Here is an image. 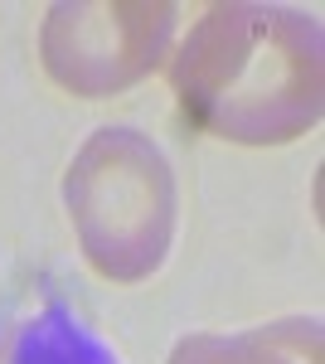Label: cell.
<instances>
[{
  "label": "cell",
  "instance_id": "obj_2",
  "mask_svg": "<svg viewBox=\"0 0 325 364\" xmlns=\"http://www.w3.org/2000/svg\"><path fill=\"white\" fill-rule=\"evenodd\" d=\"M63 204L82 257L107 282H146L180 228V185L161 141L141 127H97L63 170Z\"/></svg>",
  "mask_w": 325,
  "mask_h": 364
},
{
  "label": "cell",
  "instance_id": "obj_1",
  "mask_svg": "<svg viewBox=\"0 0 325 364\" xmlns=\"http://www.w3.org/2000/svg\"><path fill=\"white\" fill-rule=\"evenodd\" d=\"M180 112L233 146H287L316 132L325 107L321 15L297 5H209L170 58Z\"/></svg>",
  "mask_w": 325,
  "mask_h": 364
},
{
  "label": "cell",
  "instance_id": "obj_4",
  "mask_svg": "<svg viewBox=\"0 0 325 364\" xmlns=\"http://www.w3.org/2000/svg\"><path fill=\"white\" fill-rule=\"evenodd\" d=\"M0 364H122V355L58 296L0 306Z\"/></svg>",
  "mask_w": 325,
  "mask_h": 364
},
{
  "label": "cell",
  "instance_id": "obj_3",
  "mask_svg": "<svg viewBox=\"0 0 325 364\" xmlns=\"http://www.w3.org/2000/svg\"><path fill=\"white\" fill-rule=\"evenodd\" d=\"M175 29L170 0H58L39 25V58L63 92L117 97L165 63Z\"/></svg>",
  "mask_w": 325,
  "mask_h": 364
},
{
  "label": "cell",
  "instance_id": "obj_5",
  "mask_svg": "<svg viewBox=\"0 0 325 364\" xmlns=\"http://www.w3.org/2000/svg\"><path fill=\"white\" fill-rule=\"evenodd\" d=\"M165 364H325L316 316H287L247 331H199L175 340Z\"/></svg>",
  "mask_w": 325,
  "mask_h": 364
}]
</instances>
